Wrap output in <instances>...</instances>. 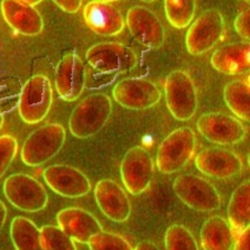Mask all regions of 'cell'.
I'll return each mask as SVG.
<instances>
[{
	"mask_svg": "<svg viewBox=\"0 0 250 250\" xmlns=\"http://www.w3.org/2000/svg\"><path fill=\"white\" fill-rule=\"evenodd\" d=\"M65 138V128L61 124H47L40 127L22 144L21 161L32 167L43 165L59 154Z\"/></svg>",
	"mask_w": 250,
	"mask_h": 250,
	"instance_id": "277c9868",
	"label": "cell"
},
{
	"mask_svg": "<svg viewBox=\"0 0 250 250\" xmlns=\"http://www.w3.org/2000/svg\"><path fill=\"white\" fill-rule=\"evenodd\" d=\"M18 1L27 3V5H30V6H36V5H39L40 2L43 1V0H18Z\"/></svg>",
	"mask_w": 250,
	"mask_h": 250,
	"instance_id": "d590c367",
	"label": "cell"
},
{
	"mask_svg": "<svg viewBox=\"0 0 250 250\" xmlns=\"http://www.w3.org/2000/svg\"><path fill=\"white\" fill-rule=\"evenodd\" d=\"M214 70L227 75H238L249 71V42H234L217 48L211 56Z\"/></svg>",
	"mask_w": 250,
	"mask_h": 250,
	"instance_id": "44dd1931",
	"label": "cell"
},
{
	"mask_svg": "<svg viewBox=\"0 0 250 250\" xmlns=\"http://www.w3.org/2000/svg\"><path fill=\"white\" fill-rule=\"evenodd\" d=\"M233 250H250V229H246L236 238Z\"/></svg>",
	"mask_w": 250,
	"mask_h": 250,
	"instance_id": "d6a6232c",
	"label": "cell"
},
{
	"mask_svg": "<svg viewBox=\"0 0 250 250\" xmlns=\"http://www.w3.org/2000/svg\"><path fill=\"white\" fill-rule=\"evenodd\" d=\"M41 236L44 250H78L74 240L59 226H43Z\"/></svg>",
	"mask_w": 250,
	"mask_h": 250,
	"instance_id": "83f0119b",
	"label": "cell"
},
{
	"mask_svg": "<svg viewBox=\"0 0 250 250\" xmlns=\"http://www.w3.org/2000/svg\"><path fill=\"white\" fill-rule=\"evenodd\" d=\"M86 60L91 69L104 75H117L131 71L138 63L132 48L118 42H104L86 51Z\"/></svg>",
	"mask_w": 250,
	"mask_h": 250,
	"instance_id": "5b68a950",
	"label": "cell"
},
{
	"mask_svg": "<svg viewBox=\"0 0 250 250\" xmlns=\"http://www.w3.org/2000/svg\"><path fill=\"white\" fill-rule=\"evenodd\" d=\"M173 190L182 202L200 212L220 209L221 198L213 184L195 174H182L173 183Z\"/></svg>",
	"mask_w": 250,
	"mask_h": 250,
	"instance_id": "52a82bcc",
	"label": "cell"
},
{
	"mask_svg": "<svg viewBox=\"0 0 250 250\" xmlns=\"http://www.w3.org/2000/svg\"><path fill=\"white\" fill-rule=\"evenodd\" d=\"M166 250H199V245L187 227L172 225L165 232Z\"/></svg>",
	"mask_w": 250,
	"mask_h": 250,
	"instance_id": "4316f807",
	"label": "cell"
},
{
	"mask_svg": "<svg viewBox=\"0 0 250 250\" xmlns=\"http://www.w3.org/2000/svg\"><path fill=\"white\" fill-rule=\"evenodd\" d=\"M3 123H5V117L1 112H0V130H1V128L3 126Z\"/></svg>",
	"mask_w": 250,
	"mask_h": 250,
	"instance_id": "8d00e7d4",
	"label": "cell"
},
{
	"mask_svg": "<svg viewBox=\"0 0 250 250\" xmlns=\"http://www.w3.org/2000/svg\"><path fill=\"white\" fill-rule=\"evenodd\" d=\"M53 1L65 13L74 14L81 9L83 0H53Z\"/></svg>",
	"mask_w": 250,
	"mask_h": 250,
	"instance_id": "1f68e13d",
	"label": "cell"
},
{
	"mask_svg": "<svg viewBox=\"0 0 250 250\" xmlns=\"http://www.w3.org/2000/svg\"><path fill=\"white\" fill-rule=\"evenodd\" d=\"M100 1H105V2H113V1H119V0H100Z\"/></svg>",
	"mask_w": 250,
	"mask_h": 250,
	"instance_id": "74e56055",
	"label": "cell"
},
{
	"mask_svg": "<svg viewBox=\"0 0 250 250\" xmlns=\"http://www.w3.org/2000/svg\"><path fill=\"white\" fill-rule=\"evenodd\" d=\"M53 104V89L50 79L45 75H34L22 86L18 113L22 121L36 125L48 115Z\"/></svg>",
	"mask_w": 250,
	"mask_h": 250,
	"instance_id": "8992f818",
	"label": "cell"
},
{
	"mask_svg": "<svg viewBox=\"0 0 250 250\" xmlns=\"http://www.w3.org/2000/svg\"><path fill=\"white\" fill-rule=\"evenodd\" d=\"M125 22L131 35L144 46L157 50L165 42V29L153 10L145 6H134L128 10Z\"/></svg>",
	"mask_w": 250,
	"mask_h": 250,
	"instance_id": "5bb4252c",
	"label": "cell"
},
{
	"mask_svg": "<svg viewBox=\"0 0 250 250\" xmlns=\"http://www.w3.org/2000/svg\"><path fill=\"white\" fill-rule=\"evenodd\" d=\"M94 198L102 213L113 222H125L130 217L131 204L126 191L116 181L104 179L94 188Z\"/></svg>",
	"mask_w": 250,
	"mask_h": 250,
	"instance_id": "e0dca14e",
	"label": "cell"
},
{
	"mask_svg": "<svg viewBox=\"0 0 250 250\" xmlns=\"http://www.w3.org/2000/svg\"><path fill=\"white\" fill-rule=\"evenodd\" d=\"M0 7L7 24L21 35L37 36L43 30V17L34 6L18 0H2Z\"/></svg>",
	"mask_w": 250,
	"mask_h": 250,
	"instance_id": "ffe728a7",
	"label": "cell"
},
{
	"mask_svg": "<svg viewBox=\"0 0 250 250\" xmlns=\"http://www.w3.org/2000/svg\"><path fill=\"white\" fill-rule=\"evenodd\" d=\"M83 17L92 32L104 37L118 35L126 26L123 14L110 2L100 0L86 3L83 9Z\"/></svg>",
	"mask_w": 250,
	"mask_h": 250,
	"instance_id": "ac0fdd59",
	"label": "cell"
},
{
	"mask_svg": "<svg viewBox=\"0 0 250 250\" xmlns=\"http://www.w3.org/2000/svg\"><path fill=\"white\" fill-rule=\"evenodd\" d=\"M165 100L168 111L174 118L188 121L198 110L199 99L195 83L183 70L172 71L164 83Z\"/></svg>",
	"mask_w": 250,
	"mask_h": 250,
	"instance_id": "3957f363",
	"label": "cell"
},
{
	"mask_svg": "<svg viewBox=\"0 0 250 250\" xmlns=\"http://www.w3.org/2000/svg\"><path fill=\"white\" fill-rule=\"evenodd\" d=\"M88 245L90 250H134L123 236L104 231L91 238Z\"/></svg>",
	"mask_w": 250,
	"mask_h": 250,
	"instance_id": "f1b7e54d",
	"label": "cell"
},
{
	"mask_svg": "<svg viewBox=\"0 0 250 250\" xmlns=\"http://www.w3.org/2000/svg\"><path fill=\"white\" fill-rule=\"evenodd\" d=\"M134 250H161L157 247L154 242H151L149 240H144L138 242V245L136 246V248Z\"/></svg>",
	"mask_w": 250,
	"mask_h": 250,
	"instance_id": "836d02e7",
	"label": "cell"
},
{
	"mask_svg": "<svg viewBox=\"0 0 250 250\" xmlns=\"http://www.w3.org/2000/svg\"><path fill=\"white\" fill-rule=\"evenodd\" d=\"M140 1H144V2L150 3V2H154V1H155V0H140Z\"/></svg>",
	"mask_w": 250,
	"mask_h": 250,
	"instance_id": "f35d334b",
	"label": "cell"
},
{
	"mask_svg": "<svg viewBox=\"0 0 250 250\" xmlns=\"http://www.w3.org/2000/svg\"><path fill=\"white\" fill-rule=\"evenodd\" d=\"M47 187L63 198L78 199L91 191V182L82 170L70 165L56 164L44 169Z\"/></svg>",
	"mask_w": 250,
	"mask_h": 250,
	"instance_id": "4fadbf2b",
	"label": "cell"
},
{
	"mask_svg": "<svg viewBox=\"0 0 250 250\" xmlns=\"http://www.w3.org/2000/svg\"><path fill=\"white\" fill-rule=\"evenodd\" d=\"M195 132L190 127L173 130L163 139L157 150L156 165L163 174H173L184 168L194 155Z\"/></svg>",
	"mask_w": 250,
	"mask_h": 250,
	"instance_id": "7a4b0ae2",
	"label": "cell"
},
{
	"mask_svg": "<svg viewBox=\"0 0 250 250\" xmlns=\"http://www.w3.org/2000/svg\"><path fill=\"white\" fill-rule=\"evenodd\" d=\"M225 32V20L220 11L208 9L203 11L190 26L185 44L192 55H202L212 50L221 40Z\"/></svg>",
	"mask_w": 250,
	"mask_h": 250,
	"instance_id": "9c48e42d",
	"label": "cell"
},
{
	"mask_svg": "<svg viewBox=\"0 0 250 250\" xmlns=\"http://www.w3.org/2000/svg\"><path fill=\"white\" fill-rule=\"evenodd\" d=\"M85 66L75 53H67L56 66L55 88L61 99L75 101L85 88Z\"/></svg>",
	"mask_w": 250,
	"mask_h": 250,
	"instance_id": "2e32d148",
	"label": "cell"
},
{
	"mask_svg": "<svg viewBox=\"0 0 250 250\" xmlns=\"http://www.w3.org/2000/svg\"><path fill=\"white\" fill-rule=\"evenodd\" d=\"M200 239L203 250H231L236 240L228 220L220 215H213L203 223Z\"/></svg>",
	"mask_w": 250,
	"mask_h": 250,
	"instance_id": "7402d4cb",
	"label": "cell"
},
{
	"mask_svg": "<svg viewBox=\"0 0 250 250\" xmlns=\"http://www.w3.org/2000/svg\"><path fill=\"white\" fill-rule=\"evenodd\" d=\"M244 1H246V2H249V1H250V0H244Z\"/></svg>",
	"mask_w": 250,
	"mask_h": 250,
	"instance_id": "ab89813d",
	"label": "cell"
},
{
	"mask_svg": "<svg viewBox=\"0 0 250 250\" xmlns=\"http://www.w3.org/2000/svg\"><path fill=\"white\" fill-rule=\"evenodd\" d=\"M56 220L61 230L80 244H88L91 238L102 231L98 219L81 208L73 207L61 210L56 215Z\"/></svg>",
	"mask_w": 250,
	"mask_h": 250,
	"instance_id": "d6986e66",
	"label": "cell"
},
{
	"mask_svg": "<svg viewBox=\"0 0 250 250\" xmlns=\"http://www.w3.org/2000/svg\"><path fill=\"white\" fill-rule=\"evenodd\" d=\"M3 193L11 206L24 212H39L48 203L46 188L28 174L17 173L7 177Z\"/></svg>",
	"mask_w": 250,
	"mask_h": 250,
	"instance_id": "ba28073f",
	"label": "cell"
},
{
	"mask_svg": "<svg viewBox=\"0 0 250 250\" xmlns=\"http://www.w3.org/2000/svg\"><path fill=\"white\" fill-rule=\"evenodd\" d=\"M195 167L204 175L228 180L242 170V161L234 151L221 147H208L195 156Z\"/></svg>",
	"mask_w": 250,
	"mask_h": 250,
	"instance_id": "9a60e30c",
	"label": "cell"
},
{
	"mask_svg": "<svg viewBox=\"0 0 250 250\" xmlns=\"http://www.w3.org/2000/svg\"><path fill=\"white\" fill-rule=\"evenodd\" d=\"M166 18L174 28L188 27L195 16L196 0H164Z\"/></svg>",
	"mask_w": 250,
	"mask_h": 250,
	"instance_id": "484cf974",
	"label": "cell"
},
{
	"mask_svg": "<svg viewBox=\"0 0 250 250\" xmlns=\"http://www.w3.org/2000/svg\"><path fill=\"white\" fill-rule=\"evenodd\" d=\"M228 222L234 239L250 226V182L245 181L231 195L228 204Z\"/></svg>",
	"mask_w": 250,
	"mask_h": 250,
	"instance_id": "603a6c76",
	"label": "cell"
},
{
	"mask_svg": "<svg viewBox=\"0 0 250 250\" xmlns=\"http://www.w3.org/2000/svg\"><path fill=\"white\" fill-rule=\"evenodd\" d=\"M112 112V101L104 93H93L85 97L73 109L69 128L74 137L85 139L97 135Z\"/></svg>",
	"mask_w": 250,
	"mask_h": 250,
	"instance_id": "6da1fadb",
	"label": "cell"
},
{
	"mask_svg": "<svg viewBox=\"0 0 250 250\" xmlns=\"http://www.w3.org/2000/svg\"><path fill=\"white\" fill-rule=\"evenodd\" d=\"M196 128L208 142L221 146L236 145L246 136V128L236 117L222 112H207L199 117Z\"/></svg>",
	"mask_w": 250,
	"mask_h": 250,
	"instance_id": "8fae6325",
	"label": "cell"
},
{
	"mask_svg": "<svg viewBox=\"0 0 250 250\" xmlns=\"http://www.w3.org/2000/svg\"><path fill=\"white\" fill-rule=\"evenodd\" d=\"M10 238L16 250H44L41 229L25 217H16L10 225Z\"/></svg>",
	"mask_w": 250,
	"mask_h": 250,
	"instance_id": "cb8c5ba5",
	"label": "cell"
},
{
	"mask_svg": "<svg viewBox=\"0 0 250 250\" xmlns=\"http://www.w3.org/2000/svg\"><path fill=\"white\" fill-rule=\"evenodd\" d=\"M112 97L121 107L129 110H145L157 104L162 92L154 82L142 78H127L112 90Z\"/></svg>",
	"mask_w": 250,
	"mask_h": 250,
	"instance_id": "7c38bea8",
	"label": "cell"
},
{
	"mask_svg": "<svg viewBox=\"0 0 250 250\" xmlns=\"http://www.w3.org/2000/svg\"><path fill=\"white\" fill-rule=\"evenodd\" d=\"M234 29L241 39L249 42L250 40V10L246 9L238 15L234 20Z\"/></svg>",
	"mask_w": 250,
	"mask_h": 250,
	"instance_id": "4dcf8cb0",
	"label": "cell"
},
{
	"mask_svg": "<svg viewBox=\"0 0 250 250\" xmlns=\"http://www.w3.org/2000/svg\"><path fill=\"white\" fill-rule=\"evenodd\" d=\"M226 104L238 118L250 119V84L248 80H234L227 83L223 90Z\"/></svg>",
	"mask_w": 250,
	"mask_h": 250,
	"instance_id": "d4e9b609",
	"label": "cell"
},
{
	"mask_svg": "<svg viewBox=\"0 0 250 250\" xmlns=\"http://www.w3.org/2000/svg\"><path fill=\"white\" fill-rule=\"evenodd\" d=\"M18 150V143L10 135L0 136V179L9 168Z\"/></svg>",
	"mask_w": 250,
	"mask_h": 250,
	"instance_id": "f546056e",
	"label": "cell"
},
{
	"mask_svg": "<svg viewBox=\"0 0 250 250\" xmlns=\"http://www.w3.org/2000/svg\"><path fill=\"white\" fill-rule=\"evenodd\" d=\"M155 165L151 155L142 146L127 151L120 165V175L125 188L132 195H138L149 188Z\"/></svg>",
	"mask_w": 250,
	"mask_h": 250,
	"instance_id": "30bf717a",
	"label": "cell"
},
{
	"mask_svg": "<svg viewBox=\"0 0 250 250\" xmlns=\"http://www.w3.org/2000/svg\"><path fill=\"white\" fill-rule=\"evenodd\" d=\"M7 219V208L5 206V203L0 200V232L3 228V225H5Z\"/></svg>",
	"mask_w": 250,
	"mask_h": 250,
	"instance_id": "e575fe53",
	"label": "cell"
}]
</instances>
